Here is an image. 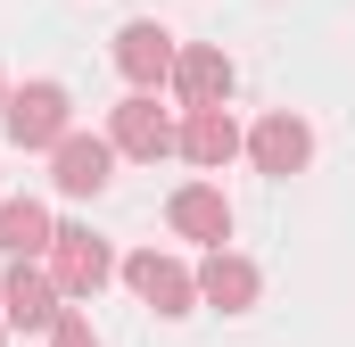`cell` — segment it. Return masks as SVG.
<instances>
[{
	"label": "cell",
	"mask_w": 355,
	"mask_h": 347,
	"mask_svg": "<svg viewBox=\"0 0 355 347\" xmlns=\"http://www.w3.org/2000/svg\"><path fill=\"white\" fill-rule=\"evenodd\" d=\"M0 124H8L17 149H58L75 133V99H67V83H25V91H8Z\"/></svg>",
	"instance_id": "1"
},
{
	"label": "cell",
	"mask_w": 355,
	"mask_h": 347,
	"mask_svg": "<svg viewBox=\"0 0 355 347\" xmlns=\"http://www.w3.org/2000/svg\"><path fill=\"white\" fill-rule=\"evenodd\" d=\"M124 281H132V298L157 306L166 323H182V314L198 306V273L182 257H157V248H132V257H124Z\"/></svg>",
	"instance_id": "2"
},
{
	"label": "cell",
	"mask_w": 355,
	"mask_h": 347,
	"mask_svg": "<svg viewBox=\"0 0 355 347\" xmlns=\"http://www.w3.org/2000/svg\"><path fill=\"white\" fill-rule=\"evenodd\" d=\"M107 273H116L107 240L83 232V223H58V240H50V281H58V298H99Z\"/></svg>",
	"instance_id": "3"
},
{
	"label": "cell",
	"mask_w": 355,
	"mask_h": 347,
	"mask_svg": "<svg viewBox=\"0 0 355 347\" xmlns=\"http://www.w3.org/2000/svg\"><path fill=\"white\" fill-rule=\"evenodd\" d=\"M107 141L124 149V158H166V149H182L174 116L157 108V91H132V99H116V116H107Z\"/></svg>",
	"instance_id": "4"
},
{
	"label": "cell",
	"mask_w": 355,
	"mask_h": 347,
	"mask_svg": "<svg viewBox=\"0 0 355 347\" xmlns=\"http://www.w3.org/2000/svg\"><path fill=\"white\" fill-rule=\"evenodd\" d=\"M174 33L157 25V17H132L124 33H116V67H124V83L132 91H157V83H174Z\"/></svg>",
	"instance_id": "5"
},
{
	"label": "cell",
	"mask_w": 355,
	"mask_h": 347,
	"mask_svg": "<svg viewBox=\"0 0 355 347\" xmlns=\"http://www.w3.org/2000/svg\"><path fill=\"white\" fill-rule=\"evenodd\" d=\"M107 166H116V141H99V133H67V141L50 149L58 198H99V190H107Z\"/></svg>",
	"instance_id": "6"
},
{
	"label": "cell",
	"mask_w": 355,
	"mask_h": 347,
	"mask_svg": "<svg viewBox=\"0 0 355 347\" xmlns=\"http://www.w3.org/2000/svg\"><path fill=\"white\" fill-rule=\"evenodd\" d=\"M0 314H8V331H58V281L42 273V264H8V281H0Z\"/></svg>",
	"instance_id": "7"
},
{
	"label": "cell",
	"mask_w": 355,
	"mask_h": 347,
	"mask_svg": "<svg viewBox=\"0 0 355 347\" xmlns=\"http://www.w3.org/2000/svg\"><path fill=\"white\" fill-rule=\"evenodd\" d=\"M248 158H257V174H306V158H314V133H306V116L272 108L265 124L248 133Z\"/></svg>",
	"instance_id": "8"
},
{
	"label": "cell",
	"mask_w": 355,
	"mask_h": 347,
	"mask_svg": "<svg viewBox=\"0 0 355 347\" xmlns=\"http://www.w3.org/2000/svg\"><path fill=\"white\" fill-rule=\"evenodd\" d=\"M240 149H248V141H240L232 108H190V116H182V158H190V166L223 174L232 158H240Z\"/></svg>",
	"instance_id": "9"
},
{
	"label": "cell",
	"mask_w": 355,
	"mask_h": 347,
	"mask_svg": "<svg viewBox=\"0 0 355 347\" xmlns=\"http://www.w3.org/2000/svg\"><path fill=\"white\" fill-rule=\"evenodd\" d=\"M166 215H174L182 240H207V248H223V240H232V198H223L215 182H182Z\"/></svg>",
	"instance_id": "10"
},
{
	"label": "cell",
	"mask_w": 355,
	"mask_h": 347,
	"mask_svg": "<svg viewBox=\"0 0 355 347\" xmlns=\"http://www.w3.org/2000/svg\"><path fill=\"white\" fill-rule=\"evenodd\" d=\"M257 289H265V281H257V264H248V257L207 248V264H198V298H207L215 314H248V306H257Z\"/></svg>",
	"instance_id": "11"
},
{
	"label": "cell",
	"mask_w": 355,
	"mask_h": 347,
	"mask_svg": "<svg viewBox=\"0 0 355 347\" xmlns=\"http://www.w3.org/2000/svg\"><path fill=\"white\" fill-rule=\"evenodd\" d=\"M174 91H182V108H223V99H232V58H223L215 42L182 50L174 58Z\"/></svg>",
	"instance_id": "12"
},
{
	"label": "cell",
	"mask_w": 355,
	"mask_h": 347,
	"mask_svg": "<svg viewBox=\"0 0 355 347\" xmlns=\"http://www.w3.org/2000/svg\"><path fill=\"white\" fill-rule=\"evenodd\" d=\"M50 240H58V223H50L42 198H0V248H8L17 264L50 257Z\"/></svg>",
	"instance_id": "13"
},
{
	"label": "cell",
	"mask_w": 355,
	"mask_h": 347,
	"mask_svg": "<svg viewBox=\"0 0 355 347\" xmlns=\"http://www.w3.org/2000/svg\"><path fill=\"white\" fill-rule=\"evenodd\" d=\"M50 347H99V331H91L83 314H58V331H50Z\"/></svg>",
	"instance_id": "14"
},
{
	"label": "cell",
	"mask_w": 355,
	"mask_h": 347,
	"mask_svg": "<svg viewBox=\"0 0 355 347\" xmlns=\"http://www.w3.org/2000/svg\"><path fill=\"white\" fill-rule=\"evenodd\" d=\"M0 339H8V314H0Z\"/></svg>",
	"instance_id": "15"
},
{
	"label": "cell",
	"mask_w": 355,
	"mask_h": 347,
	"mask_svg": "<svg viewBox=\"0 0 355 347\" xmlns=\"http://www.w3.org/2000/svg\"><path fill=\"white\" fill-rule=\"evenodd\" d=\"M0 108H8V83H0Z\"/></svg>",
	"instance_id": "16"
}]
</instances>
